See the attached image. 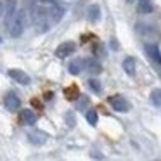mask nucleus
Listing matches in <instances>:
<instances>
[{
    "label": "nucleus",
    "mask_w": 161,
    "mask_h": 161,
    "mask_svg": "<svg viewBox=\"0 0 161 161\" xmlns=\"http://www.w3.org/2000/svg\"><path fill=\"white\" fill-rule=\"evenodd\" d=\"M109 104H111V108L114 109V111L118 113H128L130 111V104L126 99L119 97V95H114V97L109 99Z\"/></svg>",
    "instance_id": "7ed1b4c3"
},
{
    "label": "nucleus",
    "mask_w": 161,
    "mask_h": 161,
    "mask_svg": "<svg viewBox=\"0 0 161 161\" xmlns=\"http://www.w3.org/2000/svg\"><path fill=\"white\" fill-rule=\"evenodd\" d=\"M64 118H66V123H68V126H69V128H73L75 125H76V121H75V114L73 113H66V116H64Z\"/></svg>",
    "instance_id": "a211bd4d"
},
{
    "label": "nucleus",
    "mask_w": 161,
    "mask_h": 161,
    "mask_svg": "<svg viewBox=\"0 0 161 161\" xmlns=\"http://www.w3.org/2000/svg\"><path fill=\"white\" fill-rule=\"evenodd\" d=\"M23 31H25V12L19 11V12H16L11 26H9V33H11L12 38H19L23 35Z\"/></svg>",
    "instance_id": "f257e3e1"
},
{
    "label": "nucleus",
    "mask_w": 161,
    "mask_h": 161,
    "mask_svg": "<svg viewBox=\"0 0 161 161\" xmlns=\"http://www.w3.org/2000/svg\"><path fill=\"white\" fill-rule=\"evenodd\" d=\"M123 69H125V73L130 75V76L135 75V61H133V57H126V59L123 61Z\"/></svg>",
    "instance_id": "4468645a"
},
{
    "label": "nucleus",
    "mask_w": 161,
    "mask_h": 161,
    "mask_svg": "<svg viewBox=\"0 0 161 161\" xmlns=\"http://www.w3.org/2000/svg\"><path fill=\"white\" fill-rule=\"evenodd\" d=\"M4 106L9 109V111H18L19 106H21V101H19V97L16 94L9 92V94L5 95V99H4Z\"/></svg>",
    "instance_id": "39448f33"
},
{
    "label": "nucleus",
    "mask_w": 161,
    "mask_h": 161,
    "mask_svg": "<svg viewBox=\"0 0 161 161\" xmlns=\"http://www.w3.org/2000/svg\"><path fill=\"white\" fill-rule=\"evenodd\" d=\"M83 66H85V61L83 59H75V61H71V63H69L68 69H69L71 75H78L81 69H83Z\"/></svg>",
    "instance_id": "f8f14e48"
},
{
    "label": "nucleus",
    "mask_w": 161,
    "mask_h": 161,
    "mask_svg": "<svg viewBox=\"0 0 161 161\" xmlns=\"http://www.w3.org/2000/svg\"><path fill=\"white\" fill-rule=\"evenodd\" d=\"M137 9L140 14H151L154 11L153 0H137Z\"/></svg>",
    "instance_id": "0eeeda50"
},
{
    "label": "nucleus",
    "mask_w": 161,
    "mask_h": 161,
    "mask_svg": "<svg viewBox=\"0 0 161 161\" xmlns=\"http://www.w3.org/2000/svg\"><path fill=\"white\" fill-rule=\"evenodd\" d=\"M75 50H76V43L75 42H64L56 49V56L61 57V59H64V57H68V56H73Z\"/></svg>",
    "instance_id": "20e7f679"
},
{
    "label": "nucleus",
    "mask_w": 161,
    "mask_h": 161,
    "mask_svg": "<svg viewBox=\"0 0 161 161\" xmlns=\"http://www.w3.org/2000/svg\"><path fill=\"white\" fill-rule=\"evenodd\" d=\"M88 87L92 88V90L95 92V94H101V90H102V87H101V83H99L97 80H88Z\"/></svg>",
    "instance_id": "f3484780"
},
{
    "label": "nucleus",
    "mask_w": 161,
    "mask_h": 161,
    "mask_svg": "<svg viewBox=\"0 0 161 161\" xmlns=\"http://www.w3.org/2000/svg\"><path fill=\"white\" fill-rule=\"evenodd\" d=\"M87 121L90 123L92 126H95V125H97V121H99V116H97V113H95L94 109L87 113Z\"/></svg>",
    "instance_id": "dca6fc26"
},
{
    "label": "nucleus",
    "mask_w": 161,
    "mask_h": 161,
    "mask_svg": "<svg viewBox=\"0 0 161 161\" xmlns=\"http://www.w3.org/2000/svg\"><path fill=\"white\" fill-rule=\"evenodd\" d=\"M85 106H87V97H83V95H81V101H80V104H78V109L85 108Z\"/></svg>",
    "instance_id": "6ab92c4d"
},
{
    "label": "nucleus",
    "mask_w": 161,
    "mask_h": 161,
    "mask_svg": "<svg viewBox=\"0 0 161 161\" xmlns=\"http://www.w3.org/2000/svg\"><path fill=\"white\" fill-rule=\"evenodd\" d=\"M146 52L149 54V57L154 61V63L161 64V56H159V50H158L156 45H151V43H146Z\"/></svg>",
    "instance_id": "9d476101"
},
{
    "label": "nucleus",
    "mask_w": 161,
    "mask_h": 161,
    "mask_svg": "<svg viewBox=\"0 0 161 161\" xmlns=\"http://www.w3.org/2000/svg\"><path fill=\"white\" fill-rule=\"evenodd\" d=\"M111 47H113V49H118V43H116V40H114V38L111 40Z\"/></svg>",
    "instance_id": "412c9836"
},
{
    "label": "nucleus",
    "mask_w": 161,
    "mask_h": 161,
    "mask_svg": "<svg viewBox=\"0 0 161 161\" xmlns=\"http://www.w3.org/2000/svg\"><path fill=\"white\" fill-rule=\"evenodd\" d=\"M4 7H5V4L0 2V18H4Z\"/></svg>",
    "instance_id": "aec40b11"
},
{
    "label": "nucleus",
    "mask_w": 161,
    "mask_h": 161,
    "mask_svg": "<svg viewBox=\"0 0 161 161\" xmlns=\"http://www.w3.org/2000/svg\"><path fill=\"white\" fill-rule=\"evenodd\" d=\"M151 102L158 108H161V88H154L151 92Z\"/></svg>",
    "instance_id": "2eb2a0df"
},
{
    "label": "nucleus",
    "mask_w": 161,
    "mask_h": 161,
    "mask_svg": "<svg viewBox=\"0 0 161 161\" xmlns=\"http://www.w3.org/2000/svg\"><path fill=\"white\" fill-rule=\"evenodd\" d=\"M85 66H87V69L90 71V73H95V75H99L102 71L101 63H97L95 59H87V61H85Z\"/></svg>",
    "instance_id": "ddd939ff"
},
{
    "label": "nucleus",
    "mask_w": 161,
    "mask_h": 161,
    "mask_svg": "<svg viewBox=\"0 0 161 161\" xmlns=\"http://www.w3.org/2000/svg\"><path fill=\"white\" fill-rule=\"evenodd\" d=\"M126 2H128V4H133V2H137V0H126Z\"/></svg>",
    "instance_id": "4be33fe9"
},
{
    "label": "nucleus",
    "mask_w": 161,
    "mask_h": 161,
    "mask_svg": "<svg viewBox=\"0 0 161 161\" xmlns=\"http://www.w3.org/2000/svg\"><path fill=\"white\" fill-rule=\"evenodd\" d=\"M9 76H11L12 80H16L18 83H21V85H28L30 83V76L21 69H9Z\"/></svg>",
    "instance_id": "423d86ee"
},
{
    "label": "nucleus",
    "mask_w": 161,
    "mask_h": 161,
    "mask_svg": "<svg viewBox=\"0 0 161 161\" xmlns=\"http://www.w3.org/2000/svg\"><path fill=\"white\" fill-rule=\"evenodd\" d=\"M21 119L26 123V125H35L36 123V114L31 111V109H23L21 111Z\"/></svg>",
    "instance_id": "9b49d317"
},
{
    "label": "nucleus",
    "mask_w": 161,
    "mask_h": 161,
    "mask_svg": "<svg viewBox=\"0 0 161 161\" xmlns=\"http://www.w3.org/2000/svg\"><path fill=\"white\" fill-rule=\"evenodd\" d=\"M88 21L90 23H99L101 21V7L97 4H92L88 7Z\"/></svg>",
    "instance_id": "1a4fd4ad"
},
{
    "label": "nucleus",
    "mask_w": 161,
    "mask_h": 161,
    "mask_svg": "<svg viewBox=\"0 0 161 161\" xmlns=\"http://www.w3.org/2000/svg\"><path fill=\"white\" fill-rule=\"evenodd\" d=\"M28 139H30V142L35 144V146H42V144H45L47 135L43 132H30L28 133Z\"/></svg>",
    "instance_id": "6e6552de"
},
{
    "label": "nucleus",
    "mask_w": 161,
    "mask_h": 161,
    "mask_svg": "<svg viewBox=\"0 0 161 161\" xmlns=\"http://www.w3.org/2000/svg\"><path fill=\"white\" fill-rule=\"evenodd\" d=\"M16 12H18V4H16V0H5V7H4V23L5 26H11L12 19H14Z\"/></svg>",
    "instance_id": "f03ea898"
}]
</instances>
